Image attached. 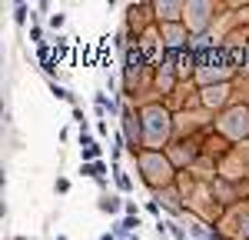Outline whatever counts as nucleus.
Here are the masks:
<instances>
[{
	"label": "nucleus",
	"instance_id": "nucleus-1",
	"mask_svg": "<svg viewBox=\"0 0 249 240\" xmlns=\"http://www.w3.org/2000/svg\"><path fill=\"white\" fill-rule=\"evenodd\" d=\"M206 10H213L210 3H186V20H193V27H196V30L210 20V14H206Z\"/></svg>",
	"mask_w": 249,
	"mask_h": 240
},
{
	"label": "nucleus",
	"instance_id": "nucleus-4",
	"mask_svg": "<svg viewBox=\"0 0 249 240\" xmlns=\"http://www.w3.org/2000/svg\"><path fill=\"white\" fill-rule=\"evenodd\" d=\"M100 210L103 214H116L120 210V197H100Z\"/></svg>",
	"mask_w": 249,
	"mask_h": 240
},
{
	"label": "nucleus",
	"instance_id": "nucleus-12",
	"mask_svg": "<svg viewBox=\"0 0 249 240\" xmlns=\"http://www.w3.org/2000/svg\"><path fill=\"white\" fill-rule=\"evenodd\" d=\"M57 240H67V237H57Z\"/></svg>",
	"mask_w": 249,
	"mask_h": 240
},
{
	"label": "nucleus",
	"instance_id": "nucleus-3",
	"mask_svg": "<svg viewBox=\"0 0 249 240\" xmlns=\"http://www.w3.org/2000/svg\"><path fill=\"white\" fill-rule=\"evenodd\" d=\"M156 10H160V17H163V20H176V17H179L176 10H186V7H179V3H160Z\"/></svg>",
	"mask_w": 249,
	"mask_h": 240
},
{
	"label": "nucleus",
	"instance_id": "nucleus-9",
	"mask_svg": "<svg viewBox=\"0 0 249 240\" xmlns=\"http://www.w3.org/2000/svg\"><path fill=\"white\" fill-rule=\"evenodd\" d=\"M96 134H100V137H107V134H110V127H107V120H100V123H96Z\"/></svg>",
	"mask_w": 249,
	"mask_h": 240
},
{
	"label": "nucleus",
	"instance_id": "nucleus-2",
	"mask_svg": "<svg viewBox=\"0 0 249 240\" xmlns=\"http://www.w3.org/2000/svg\"><path fill=\"white\" fill-rule=\"evenodd\" d=\"M203 94H206V103H223V100H226V87H223V83H219V87H206V90H203Z\"/></svg>",
	"mask_w": 249,
	"mask_h": 240
},
{
	"label": "nucleus",
	"instance_id": "nucleus-7",
	"mask_svg": "<svg viewBox=\"0 0 249 240\" xmlns=\"http://www.w3.org/2000/svg\"><path fill=\"white\" fill-rule=\"evenodd\" d=\"M14 20H17V23H23V20H27V3H20V7H17V14H14Z\"/></svg>",
	"mask_w": 249,
	"mask_h": 240
},
{
	"label": "nucleus",
	"instance_id": "nucleus-10",
	"mask_svg": "<svg viewBox=\"0 0 249 240\" xmlns=\"http://www.w3.org/2000/svg\"><path fill=\"white\" fill-rule=\"evenodd\" d=\"M63 20H67L63 14H53V17H50V27H63Z\"/></svg>",
	"mask_w": 249,
	"mask_h": 240
},
{
	"label": "nucleus",
	"instance_id": "nucleus-5",
	"mask_svg": "<svg viewBox=\"0 0 249 240\" xmlns=\"http://www.w3.org/2000/svg\"><path fill=\"white\" fill-rule=\"evenodd\" d=\"M50 90H53V97H57V100H70V90L60 87V83H53V80H50Z\"/></svg>",
	"mask_w": 249,
	"mask_h": 240
},
{
	"label": "nucleus",
	"instance_id": "nucleus-11",
	"mask_svg": "<svg viewBox=\"0 0 249 240\" xmlns=\"http://www.w3.org/2000/svg\"><path fill=\"white\" fill-rule=\"evenodd\" d=\"M146 210H150V214H156V217H160V203H156V200H146Z\"/></svg>",
	"mask_w": 249,
	"mask_h": 240
},
{
	"label": "nucleus",
	"instance_id": "nucleus-8",
	"mask_svg": "<svg viewBox=\"0 0 249 240\" xmlns=\"http://www.w3.org/2000/svg\"><path fill=\"white\" fill-rule=\"evenodd\" d=\"M70 190V180H63V177H57V194H67Z\"/></svg>",
	"mask_w": 249,
	"mask_h": 240
},
{
	"label": "nucleus",
	"instance_id": "nucleus-6",
	"mask_svg": "<svg viewBox=\"0 0 249 240\" xmlns=\"http://www.w3.org/2000/svg\"><path fill=\"white\" fill-rule=\"evenodd\" d=\"M116 183H120V190H133V180L126 177L123 170H116Z\"/></svg>",
	"mask_w": 249,
	"mask_h": 240
}]
</instances>
